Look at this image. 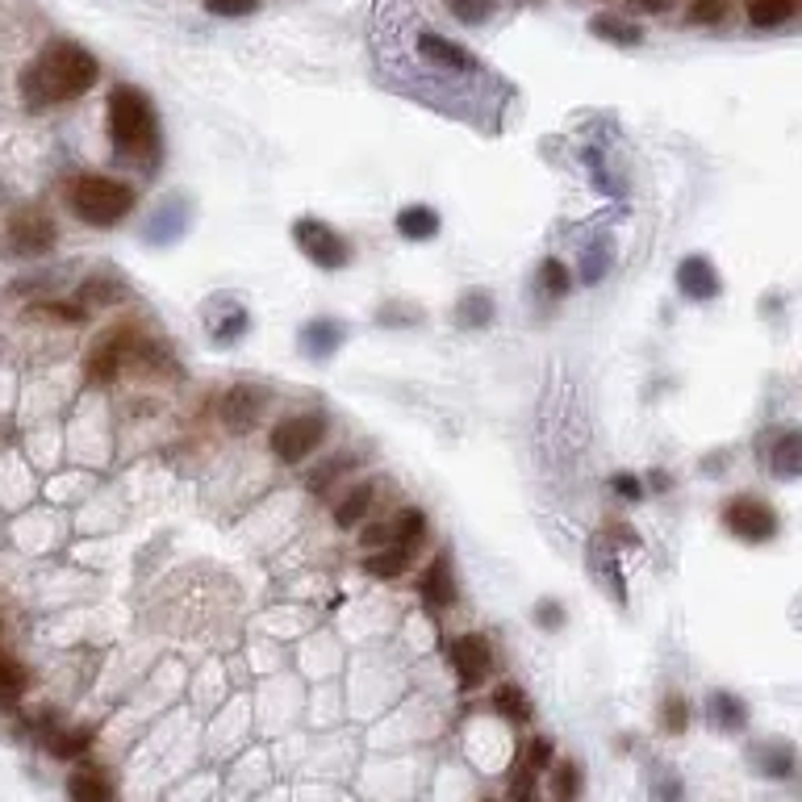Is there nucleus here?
I'll use <instances>...</instances> for the list:
<instances>
[{"label": "nucleus", "instance_id": "obj_1", "mask_svg": "<svg viewBox=\"0 0 802 802\" xmlns=\"http://www.w3.org/2000/svg\"><path fill=\"white\" fill-rule=\"evenodd\" d=\"M97 76H101V68H97V59L80 42L55 38V42L42 47L34 63L21 71V101L30 105V109L80 101L85 92H92Z\"/></svg>", "mask_w": 802, "mask_h": 802}, {"label": "nucleus", "instance_id": "obj_2", "mask_svg": "<svg viewBox=\"0 0 802 802\" xmlns=\"http://www.w3.org/2000/svg\"><path fill=\"white\" fill-rule=\"evenodd\" d=\"M105 121H109V142L118 159H130L151 176L159 168V118H155L151 97L135 85H118L105 101Z\"/></svg>", "mask_w": 802, "mask_h": 802}, {"label": "nucleus", "instance_id": "obj_3", "mask_svg": "<svg viewBox=\"0 0 802 802\" xmlns=\"http://www.w3.org/2000/svg\"><path fill=\"white\" fill-rule=\"evenodd\" d=\"M68 209L92 230H109V226H121L138 206V192L130 180L121 176H105V171H80L71 176L68 188Z\"/></svg>", "mask_w": 802, "mask_h": 802}, {"label": "nucleus", "instance_id": "obj_4", "mask_svg": "<svg viewBox=\"0 0 802 802\" xmlns=\"http://www.w3.org/2000/svg\"><path fill=\"white\" fill-rule=\"evenodd\" d=\"M326 435H330V418L323 410H297L276 418L268 430V452L276 464L285 468H306L318 452H323Z\"/></svg>", "mask_w": 802, "mask_h": 802}, {"label": "nucleus", "instance_id": "obj_5", "mask_svg": "<svg viewBox=\"0 0 802 802\" xmlns=\"http://www.w3.org/2000/svg\"><path fill=\"white\" fill-rule=\"evenodd\" d=\"M719 523L744 547H765L782 535V514L773 511V502L761 494H732L719 506Z\"/></svg>", "mask_w": 802, "mask_h": 802}, {"label": "nucleus", "instance_id": "obj_6", "mask_svg": "<svg viewBox=\"0 0 802 802\" xmlns=\"http://www.w3.org/2000/svg\"><path fill=\"white\" fill-rule=\"evenodd\" d=\"M289 235L293 247L301 251V259H309L318 273H343L356 259V247L347 242V235H339L335 226H326L323 218H297Z\"/></svg>", "mask_w": 802, "mask_h": 802}, {"label": "nucleus", "instance_id": "obj_7", "mask_svg": "<svg viewBox=\"0 0 802 802\" xmlns=\"http://www.w3.org/2000/svg\"><path fill=\"white\" fill-rule=\"evenodd\" d=\"M447 665L456 673V685L461 690H481V685L494 682L497 673V652H494V640L485 632H461L452 644H447Z\"/></svg>", "mask_w": 802, "mask_h": 802}, {"label": "nucleus", "instance_id": "obj_8", "mask_svg": "<svg viewBox=\"0 0 802 802\" xmlns=\"http://www.w3.org/2000/svg\"><path fill=\"white\" fill-rule=\"evenodd\" d=\"M273 410V389H264L256 380H239L218 397V423L226 435H251L264 427V418Z\"/></svg>", "mask_w": 802, "mask_h": 802}, {"label": "nucleus", "instance_id": "obj_9", "mask_svg": "<svg viewBox=\"0 0 802 802\" xmlns=\"http://www.w3.org/2000/svg\"><path fill=\"white\" fill-rule=\"evenodd\" d=\"M552 765H556V744L547 735H527L506 778V802H535Z\"/></svg>", "mask_w": 802, "mask_h": 802}, {"label": "nucleus", "instance_id": "obj_10", "mask_svg": "<svg viewBox=\"0 0 802 802\" xmlns=\"http://www.w3.org/2000/svg\"><path fill=\"white\" fill-rule=\"evenodd\" d=\"M55 242H59V226L47 209L38 206H26L18 209L9 226H4V247H9V256L13 259H42L55 251Z\"/></svg>", "mask_w": 802, "mask_h": 802}, {"label": "nucleus", "instance_id": "obj_11", "mask_svg": "<svg viewBox=\"0 0 802 802\" xmlns=\"http://www.w3.org/2000/svg\"><path fill=\"white\" fill-rule=\"evenodd\" d=\"M756 464L769 477L799 481L802 477V427H765L756 435Z\"/></svg>", "mask_w": 802, "mask_h": 802}, {"label": "nucleus", "instance_id": "obj_12", "mask_svg": "<svg viewBox=\"0 0 802 802\" xmlns=\"http://www.w3.org/2000/svg\"><path fill=\"white\" fill-rule=\"evenodd\" d=\"M418 602L430 618H444L461 606V577H456V564L447 552H435L418 577Z\"/></svg>", "mask_w": 802, "mask_h": 802}, {"label": "nucleus", "instance_id": "obj_13", "mask_svg": "<svg viewBox=\"0 0 802 802\" xmlns=\"http://www.w3.org/2000/svg\"><path fill=\"white\" fill-rule=\"evenodd\" d=\"M744 761L756 778H765V782H794L799 778V749L782 740V735H756L749 740V749H744Z\"/></svg>", "mask_w": 802, "mask_h": 802}, {"label": "nucleus", "instance_id": "obj_14", "mask_svg": "<svg viewBox=\"0 0 802 802\" xmlns=\"http://www.w3.org/2000/svg\"><path fill=\"white\" fill-rule=\"evenodd\" d=\"M418 59L427 63V68L444 71V76H477L481 71V59L468 47L461 42H452V38L435 34V30H418Z\"/></svg>", "mask_w": 802, "mask_h": 802}, {"label": "nucleus", "instance_id": "obj_15", "mask_svg": "<svg viewBox=\"0 0 802 802\" xmlns=\"http://www.w3.org/2000/svg\"><path fill=\"white\" fill-rule=\"evenodd\" d=\"M673 285H677L685 301L702 306V301H715L719 293H723V276H719L711 256H685L677 264V273H673Z\"/></svg>", "mask_w": 802, "mask_h": 802}, {"label": "nucleus", "instance_id": "obj_16", "mask_svg": "<svg viewBox=\"0 0 802 802\" xmlns=\"http://www.w3.org/2000/svg\"><path fill=\"white\" fill-rule=\"evenodd\" d=\"M343 343H347V323H343V318H330V314H318V318H309V323L297 330V347H301V356L314 359V364L335 359L343 352Z\"/></svg>", "mask_w": 802, "mask_h": 802}, {"label": "nucleus", "instance_id": "obj_17", "mask_svg": "<svg viewBox=\"0 0 802 802\" xmlns=\"http://www.w3.org/2000/svg\"><path fill=\"white\" fill-rule=\"evenodd\" d=\"M702 715L711 723V732L719 735H744L752 723L749 702L740 699V694H732V690H711L706 702H702Z\"/></svg>", "mask_w": 802, "mask_h": 802}, {"label": "nucleus", "instance_id": "obj_18", "mask_svg": "<svg viewBox=\"0 0 802 802\" xmlns=\"http://www.w3.org/2000/svg\"><path fill=\"white\" fill-rule=\"evenodd\" d=\"M356 473V452H335V456H323L306 468V494L314 497H335V485Z\"/></svg>", "mask_w": 802, "mask_h": 802}, {"label": "nucleus", "instance_id": "obj_19", "mask_svg": "<svg viewBox=\"0 0 802 802\" xmlns=\"http://www.w3.org/2000/svg\"><path fill=\"white\" fill-rule=\"evenodd\" d=\"M489 711L502 723L518 727V732H527L531 723H535V702H531V694L518 682H497L494 694H489Z\"/></svg>", "mask_w": 802, "mask_h": 802}, {"label": "nucleus", "instance_id": "obj_20", "mask_svg": "<svg viewBox=\"0 0 802 802\" xmlns=\"http://www.w3.org/2000/svg\"><path fill=\"white\" fill-rule=\"evenodd\" d=\"M376 481H356L347 494L335 502V527H343V531H359L368 518H373V511H376Z\"/></svg>", "mask_w": 802, "mask_h": 802}, {"label": "nucleus", "instance_id": "obj_21", "mask_svg": "<svg viewBox=\"0 0 802 802\" xmlns=\"http://www.w3.org/2000/svg\"><path fill=\"white\" fill-rule=\"evenodd\" d=\"M497 318V301L489 289H464L452 306V326L456 330H489Z\"/></svg>", "mask_w": 802, "mask_h": 802}, {"label": "nucleus", "instance_id": "obj_22", "mask_svg": "<svg viewBox=\"0 0 802 802\" xmlns=\"http://www.w3.org/2000/svg\"><path fill=\"white\" fill-rule=\"evenodd\" d=\"M393 230H397V235H402L406 242H430V239H439L444 218H439V214H435L430 206H423V201H414V206L397 209Z\"/></svg>", "mask_w": 802, "mask_h": 802}, {"label": "nucleus", "instance_id": "obj_23", "mask_svg": "<svg viewBox=\"0 0 802 802\" xmlns=\"http://www.w3.org/2000/svg\"><path fill=\"white\" fill-rule=\"evenodd\" d=\"M389 531H393V544L397 547H406V552H423L427 547V539H430V518L418 506H402V511L393 514L389 518Z\"/></svg>", "mask_w": 802, "mask_h": 802}, {"label": "nucleus", "instance_id": "obj_24", "mask_svg": "<svg viewBox=\"0 0 802 802\" xmlns=\"http://www.w3.org/2000/svg\"><path fill=\"white\" fill-rule=\"evenodd\" d=\"M547 794L552 802H581L585 794V769L573 756H556V765L547 769Z\"/></svg>", "mask_w": 802, "mask_h": 802}, {"label": "nucleus", "instance_id": "obj_25", "mask_svg": "<svg viewBox=\"0 0 802 802\" xmlns=\"http://www.w3.org/2000/svg\"><path fill=\"white\" fill-rule=\"evenodd\" d=\"M68 799L71 802H113V785H109V778H105L97 765L80 761V765L68 773Z\"/></svg>", "mask_w": 802, "mask_h": 802}, {"label": "nucleus", "instance_id": "obj_26", "mask_svg": "<svg viewBox=\"0 0 802 802\" xmlns=\"http://www.w3.org/2000/svg\"><path fill=\"white\" fill-rule=\"evenodd\" d=\"M188 230V206L185 197H171L155 209V218L147 222V242H176Z\"/></svg>", "mask_w": 802, "mask_h": 802}, {"label": "nucleus", "instance_id": "obj_27", "mask_svg": "<svg viewBox=\"0 0 802 802\" xmlns=\"http://www.w3.org/2000/svg\"><path fill=\"white\" fill-rule=\"evenodd\" d=\"M690 723H694V706L685 699L682 690H669L665 699L656 702V732L669 735V740H677V735L690 732Z\"/></svg>", "mask_w": 802, "mask_h": 802}, {"label": "nucleus", "instance_id": "obj_28", "mask_svg": "<svg viewBox=\"0 0 802 802\" xmlns=\"http://www.w3.org/2000/svg\"><path fill=\"white\" fill-rule=\"evenodd\" d=\"M359 568L368 573V577H380V581H397L406 577L414 568V552H406V547H380V552H364V561H359Z\"/></svg>", "mask_w": 802, "mask_h": 802}, {"label": "nucleus", "instance_id": "obj_29", "mask_svg": "<svg viewBox=\"0 0 802 802\" xmlns=\"http://www.w3.org/2000/svg\"><path fill=\"white\" fill-rule=\"evenodd\" d=\"M611 268H615V247H611V239H602V235H597L594 242H585V251H581V259H577L581 285H585V289H594V285L606 280Z\"/></svg>", "mask_w": 802, "mask_h": 802}, {"label": "nucleus", "instance_id": "obj_30", "mask_svg": "<svg viewBox=\"0 0 802 802\" xmlns=\"http://www.w3.org/2000/svg\"><path fill=\"white\" fill-rule=\"evenodd\" d=\"M802 0H744V18L752 30H778L785 21H794Z\"/></svg>", "mask_w": 802, "mask_h": 802}, {"label": "nucleus", "instance_id": "obj_31", "mask_svg": "<svg viewBox=\"0 0 802 802\" xmlns=\"http://www.w3.org/2000/svg\"><path fill=\"white\" fill-rule=\"evenodd\" d=\"M535 285H539V293H544L547 301H564L568 293L577 289V273H573L561 256H547L544 264L535 268Z\"/></svg>", "mask_w": 802, "mask_h": 802}, {"label": "nucleus", "instance_id": "obj_32", "mask_svg": "<svg viewBox=\"0 0 802 802\" xmlns=\"http://www.w3.org/2000/svg\"><path fill=\"white\" fill-rule=\"evenodd\" d=\"M92 744H97L92 727H51L47 732V749L55 761H85Z\"/></svg>", "mask_w": 802, "mask_h": 802}, {"label": "nucleus", "instance_id": "obj_33", "mask_svg": "<svg viewBox=\"0 0 802 802\" xmlns=\"http://www.w3.org/2000/svg\"><path fill=\"white\" fill-rule=\"evenodd\" d=\"M590 34L602 38V42H615V47H640L644 26L632 18H615V13H597V18H590Z\"/></svg>", "mask_w": 802, "mask_h": 802}, {"label": "nucleus", "instance_id": "obj_34", "mask_svg": "<svg viewBox=\"0 0 802 802\" xmlns=\"http://www.w3.org/2000/svg\"><path fill=\"white\" fill-rule=\"evenodd\" d=\"M30 690V669L21 665L18 656L0 652V706H18Z\"/></svg>", "mask_w": 802, "mask_h": 802}, {"label": "nucleus", "instance_id": "obj_35", "mask_svg": "<svg viewBox=\"0 0 802 802\" xmlns=\"http://www.w3.org/2000/svg\"><path fill=\"white\" fill-rule=\"evenodd\" d=\"M76 301H80V306H121V301H126V285L109 273L88 276L85 285H80V293H76Z\"/></svg>", "mask_w": 802, "mask_h": 802}, {"label": "nucleus", "instance_id": "obj_36", "mask_svg": "<svg viewBox=\"0 0 802 802\" xmlns=\"http://www.w3.org/2000/svg\"><path fill=\"white\" fill-rule=\"evenodd\" d=\"M247 330H251V314H247L239 301H230L222 318H214V323H209L214 347H235V343H242V335H247Z\"/></svg>", "mask_w": 802, "mask_h": 802}, {"label": "nucleus", "instance_id": "obj_37", "mask_svg": "<svg viewBox=\"0 0 802 802\" xmlns=\"http://www.w3.org/2000/svg\"><path fill=\"white\" fill-rule=\"evenodd\" d=\"M648 790H652V802H685V782L677 769L656 765L648 778Z\"/></svg>", "mask_w": 802, "mask_h": 802}, {"label": "nucleus", "instance_id": "obj_38", "mask_svg": "<svg viewBox=\"0 0 802 802\" xmlns=\"http://www.w3.org/2000/svg\"><path fill=\"white\" fill-rule=\"evenodd\" d=\"M444 4L452 18L461 21V26H473V30L497 13V0H444Z\"/></svg>", "mask_w": 802, "mask_h": 802}, {"label": "nucleus", "instance_id": "obj_39", "mask_svg": "<svg viewBox=\"0 0 802 802\" xmlns=\"http://www.w3.org/2000/svg\"><path fill=\"white\" fill-rule=\"evenodd\" d=\"M423 309L418 306H406V301H385V306L376 309V326H385V330H402V326H423Z\"/></svg>", "mask_w": 802, "mask_h": 802}, {"label": "nucleus", "instance_id": "obj_40", "mask_svg": "<svg viewBox=\"0 0 802 802\" xmlns=\"http://www.w3.org/2000/svg\"><path fill=\"white\" fill-rule=\"evenodd\" d=\"M732 13V0H690L685 4V21L690 26H723Z\"/></svg>", "mask_w": 802, "mask_h": 802}, {"label": "nucleus", "instance_id": "obj_41", "mask_svg": "<svg viewBox=\"0 0 802 802\" xmlns=\"http://www.w3.org/2000/svg\"><path fill=\"white\" fill-rule=\"evenodd\" d=\"M531 618H535V627L547 635H556L568 623V615H564V606L556 602V597H544V602H535V611H531Z\"/></svg>", "mask_w": 802, "mask_h": 802}, {"label": "nucleus", "instance_id": "obj_42", "mask_svg": "<svg viewBox=\"0 0 802 802\" xmlns=\"http://www.w3.org/2000/svg\"><path fill=\"white\" fill-rule=\"evenodd\" d=\"M259 4L264 0H201L209 18H251V13H259Z\"/></svg>", "mask_w": 802, "mask_h": 802}, {"label": "nucleus", "instance_id": "obj_43", "mask_svg": "<svg viewBox=\"0 0 802 802\" xmlns=\"http://www.w3.org/2000/svg\"><path fill=\"white\" fill-rule=\"evenodd\" d=\"M611 494L618 497V502H644L648 497V485H644V477H635V473H611Z\"/></svg>", "mask_w": 802, "mask_h": 802}, {"label": "nucleus", "instance_id": "obj_44", "mask_svg": "<svg viewBox=\"0 0 802 802\" xmlns=\"http://www.w3.org/2000/svg\"><path fill=\"white\" fill-rule=\"evenodd\" d=\"M673 4H677V0H635L640 13H669ZM685 4H690V0H685Z\"/></svg>", "mask_w": 802, "mask_h": 802}, {"label": "nucleus", "instance_id": "obj_45", "mask_svg": "<svg viewBox=\"0 0 802 802\" xmlns=\"http://www.w3.org/2000/svg\"><path fill=\"white\" fill-rule=\"evenodd\" d=\"M481 802H502V799H481Z\"/></svg>", "mask_w": 802, "mask_h": 802}]
</instances>
